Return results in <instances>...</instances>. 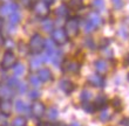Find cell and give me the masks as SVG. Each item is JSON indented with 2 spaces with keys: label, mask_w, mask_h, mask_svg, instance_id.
<instances>
[{
  "label": "cell",
  "mask_w": 129,
  "mask_h": 126,
  "mask_svg": "<svg viewBox=\"0 0 129 126\" xmlns=\"http://www.w3.org/2000/svg\"><path fill=\"white\" fill-rule=\"evenodd\" d=\"M69 126H81V124H79V123H72Z\"/></svg>",
  "instance_id": "c3c4849f"
},
{
  "label": "cell",
  "mask_w": 129,
  "mask_h": 126,
  "mask_svg": "<svg viewBox=\"0 0 129 126\" xmlns=\"http://www.w3.org/2000/svg\"><path fill=\"white\" fill-rule=\"evenodd\" d=\"M112 4H113V7H114L115 10H121V8L124 6L123 0H112Z\"/></svg>",
  "instance_id": "f35d334b"
},
{
  "label": "cell",
  "mask_w": 129,
  "mask_h": 126,
  "mask_svg": "<svg viewBox=\"0 0 129 126\" xmlns=\"http://www.w3.org/2000/svg\"><path fill=\"white\" fill-rule=\"evenodd\" d=\"M4 41H5V38H4V35L0 33V47L4 46Z\"/></svg>",
  "instance_id": "7dc6e473"
},
{
  "label": "cell",
  "mask_w": 129,
  "mask_h": 126,
  "mask_svg": "<svg viewBox=\"0 0 129 126\" xmlns=\"http://www.w3.org/2000/svg\"><path fill=\"white\" fill-rule=\"evenodd\" d=\"M17 47H18V49H19V53H20L22 56H26V55L29 53V48H28V44L24 43L22 41L19 42Z\"/></svg>",
  "instance_id": "484cf974"
},
{
  "label": "cell",
  "mask_w": 129,
  "mask_h": 126,
  "mask_svg": "<svg viewBox=\"0 0 129 126\" xmlns=\"http://www.w3.org/2000/svg\"><path fill=\"white\" fill-rule=\"evenodd\" d=\"M82 109L87 113H93L95 111V105H94V104H90L89 102H83L82 103Z\"/></svg>",
  "instance_id": "4dcf8cb0"
},
{
  "label": "cell",
  "mask_w": 129,
  "mask_h": 126,
  "mask_svg": "<svg viewBox=\"0 0 129 126\" xmlns=\"http://www.w3.org/2000/svg\"><path fill=\"white\" fill-rule=\"evenodd\" d=\"M20 3H21V5H22L24 7H26V8H29V7L33 6L34 1H33V0H20Z\"/></svg>",
  "instance_id": "ab89813d"
},
{
  "label": "cell",
  "mask_w": 129,
  "mask_h": 126,
  "mask_svg": "<svg viewBox=\"0 0 129 126\" xmlns=\"http://www.w3.org/2000/svg\"><path fill=\"white\" fill-rule=\"evenodd\" d=\"M64 33L67 35L68 39H74L79 35V32H80V22H79L78 18H69L66 24H64V28H63Z\"/></svg>",
  "instance_id": "6da1fadb"
},
{
  "label": "cell",
  "mask_w": 129,
  "mask_h": 126,
  "mask_svg": "<svg viewBox=\"0 0 129 126\" xmlns=\"http://www.w3.org/2000/svg\"><path fill=\"white\" fill-rule=\"evenodd\" d=\"M92 5L98 12L105 10V0H93Z\"/></svg>",
  "instance_id": "1f68e13d"
},
{
  "label": "cell",
  "mask_w": 129,
  "mask_h": 126,
  "mask_svg": "<svg viewBox=\"0 0 129 126\" xmlns=\"http://www.w3.org/2000/svg\"><path fill=\"white\" fill-rule=\"evenodd\" d=\"M68 10H69V8L67 7V5H60V6L55 10V14L60 18H64V17H67Z\"/></svg>",
  "instance_id": "603a6c76"
},
{
  "label": "cell",
  "mask_w": 129,
  "mask_h": 126,
  "mask_svg": "<svg viewBox=\"0 0 129 126\" xmlns=\"http://www.w3.org/2000/svg\"><path fill=\"white\" fill-rule=\"evenodd\" d=\"M11 126H26V118L24 116H18L12 120Z\"/></svg>",
  "instance_id": "d4e9b609"
},
{
  "label": "cell",
  "mask_w": 129,
  "mask_h": 126,
  "mask_svg": "<svg viewBox=\"0 0 129 126\" xmlns=\"http://www.w3.org/2000/svg\"><path fill=\"white\" fill-rule=\"evenodd\" d=\"M1 26H3V20H1V18H0V28H1Z\"/></svg>",
  "instance_id": "681fc988"
},
{
  "label": "cell",
  "mask_w": 129,
  "mask_h": 126,
  "mask_svg": "<svg viewBox=\"0 0 129 126\" xmlns=\"http://www.w3.org/2000/svg\"><path fill=\"white\" fill-rule=\"evenodd\" d=\"M32 10H33V13L35 14V17L40 18V19L47 18L49 15V13H51L49 6H48L47 4H45L42 0L38 1V3H34L33 6H32Z\"/></svg>",
  "instance_id": "3957f363"
},
{
  "label": "cell",
  "mask_w": 129,
  "mask_h": 126,
  "mask_svg": "<svg viewBox=\"0 0 129 126\" xmlns=\"http://www.w3.org/2000/svg\"><path fill=\"white\" fill-rule=\"evenodd\" d=\"M67 7L69 10H73V11L81 10L83 7V0H69Z\"/></svg>",
  "instance_id": "ffe728a7"
},
{
  "label": "cell",
  "mask_w": 129,
  "mask_h": 126,
  "mask_svg": "<svg viewBox=\"0 0 129 126\" xmlns=\"http://www.w3.org/2000/svg\"><path fill=\"white\" fill-rule=\"evenodd\" d=\"M119 34L121 35V36H122L123 39H127V38H128V33H127V29L124 31V27H121V28H120Z\"/></svg>",
  "instance_id": "60d3db41"
},
{
  "label": "cell",
  "mask_w": 129,
  "mask_h": 126,
  "mask_svg": "<svg viewBox=\"0 0 129 126\" xmlns=\"http://www.w3.org/2000/svg\"><path fill=\"white\" fill-rule=\"evenodd\" d=\"M29 98L32 99V100H38V99L40 98V96H41V93H40V91H39V89H32L31 91H29Z\"/></svg>",
  "instance_id": "836d02e7"
},
{
  "label": "cell",
  "mask_w": 129,
  "mask_h": 126,
  "mask_svg": "<svg viewBox=\"0 0 129 126\" xmlns=\"http://www.w3.org/2000/svg\"><path fill=\"white\" fill-rule=\"evenodd\" d=\"M112 106L115 109L116 112H121L123 109V104H122V100L120 97H115V98L112 100Z\"/></svg>",
  "instance_id": "cb8c5ba5"
},
{
  "label": "cell",
  "mask_w": 129,
  "mask_h": 126,
  "mask_svg": "<svg viewBox=\"0 0 129 126\" xmlns=\"http://www.w3.org/2000/svg\"><path fill=\"white\" fill-rule=\"evenodd\" d=\"M29 113L34 118H41L46 113V106L44 103L39 102V100H34V103L29 106Z\"/></svg>",
  "instance_id": "8992f818"
},
{
  "label": "cell",
  "mask_w": 129,
  "mask_h": 126,
  "mask_svg": "<svg viewBox=\"0 0 129 126\" xmlns=\"http://www.w3.org/2000/svg\"><path fill=\"white\" fill-rule=\"evenodd\" d=\"M42 1H44L45 4H47L48 6H51V5H53V4H54L55 0H42Z\"/></svg>",
  "instance_id": "bcb514c9"
},
{
  "label": "cell",
  "mask_w": 129,
  "mask_h": 126,
  "mask_svg": "<svg viewBox=\"0 0 129 126\" xmlns=\"http://www.w3.org/2000/svg\"><path fill=\"white\" fill-rule=\"evenodd\" d=\"M29 83H31V85L33 86V88L38 89L41 85V83L42 82H41L40 78L38 77V75H31L29 76Z\"/></svg>",
  "instance_id": "f546056e"
},
{
  "label": "cell",
  "mask_w": 129,
  "mask_h": 126,
  "mask_svg": "<svg viewBox=\"0 0 129 126\" xmlns=\"http://www.w3.org/2000/svg\"><path fill=\"white\" fill-rule=\"evenodd\" d=\"M92 97H93L92 92L89 91L88 89H83L81 91V93H80V98H81L82 102H89L92 99Z\"/></svg>",
  "instance_id": "4316f807"
},
{
  "label": "cell",
  "mask_w": 129,
  "mask_h": 126,
  "mask_svg": "<svg viewBox=\"0 0 129 126\" xmlns=\"http://www.w3.org/2000/svg\"><path fill=\"white\" fill-rule=\"evenodd\" d=\"M101 44H100V46H101V48H106V46H108L109 43H110V40H109V39H102L101 40Z\"/></svg>",
  "instance_id": "7bdbcfd3"
},
{
  "label": "cell",
  "mask_w": 129,
  "mask_h": 126,
  "mask_svg": "<svg viewBox=\"0 0 129 126\" xmlns=\"http://www.w3.org/2000/svg\"><path fill=\"white\" fill-rule=\"evenodd\" d=\"M28 48H29V53H32V54L34 55L41 54L45 48V39L38 33L34 34L31 38V40H29Z\"/></svg>",
  "instance_id": "7a4b0ae2"
},
{
  "label": "cell",
  "mask_w": 129,
  "mask_h": 126,
  "mask_svg": "<svg viewBox=\"0 0 129 126\" xmlns=\"http://www.w3.org/2000/svg\"><path fill=\"white\" fill-rule=\"evenodd\" d=\"M25 65L22 64V63H15V64L13 65V72H14V76H17V77H20V76H22L25 74Z\"/></svg>",
  "instance_id": "7402d4cb"
},
{
  "label": "cell",
  "mask_w": 129,
  "mask_h": 126,
  "mask_svg": "<svg viewBox=\"0 0 129 126\" xmlns=\"http://www.w3.org/2000/svg\"><path fill=\"white\" fill-rule=\"evenodd\" d=\"M38 77L40 78L41 82H49V81L53 79V75H52L51 70L47 68L39 69V71H38Z\"/></svg>",
  "instance_id": "4fadbf2b"
},
{
  "label": "cell",
  "mask_w": 129,
  "mask_h": 126,
  "mask_svg": "<svg viewBox=\"0 0 129 126\" xmlns=\"http://www.w3.org/2000/svg\"><path fill=\"white\" fill-rule=\"evenodd\" d=\"M17 63V56L12 50H6L4 53L3 60H1V68L4 70H10L13 68V65Z\"/></svg>",
  "instance_id": "5b68a950"
},
{
  "label": "cell",
  "mask_w": 129,
  "mask_h": 126,
  "mask_svg": "<svg viewBox=\"0 0 129 126\" xmlns=\"http://www.w3.org/2000/svg\"><path fill=\"white\" fill-rule=\"evenodd\" d=\"M15 110H17L19 113H26V112H29V106L26 104V103L22 100V99H18L15 100Z\"/></svg>",
  "instance_id": "e0dca14e"
},
{
  "label": "cell",
  "mask_w": 129,
  "mask_h": 126,
  "mask_svg": "<svg viewBox=\"0 0 129 126\" xmlns=\"http://www.w3.org/2000/svg\"><path fill=\"white\" fill-rule=\"evenodd\" d=\"M45 54L48 56V60H49V56H51L52 54H54L55 51L58 50L56 49V44L54 43V41L53 40H45Z\"/></svg>",
  "instance_id": "9a60e30c"
},
{
  "label": "cell",
  "mask_w": 129,
  "mask_h": 126,
  "mask_svg": "<svg viewBox=\"0 0 129 126\" xmlns=\"http://www.w3.org/2000/svg\"><path fill=\"white\" fill-rule=\"evenodd\" d=\"M109 119H110V113L108 112L107 107H105V109L102 110L101 114H100V120H101V121H103V123H106V121H108Z\"/></svg>",
  "instance_id": "e575fe53"
},
{
  "label": "cell",
  "mask_w": 129,
  "mask_h": 126,
  "mask_svg": "<svg viewBox=\"0 0 129 126\" xmlns=\"http://www.w3.org/2000/svg\"><path fill=\"white\" fill-rule=\"evenodd\" d=\"M85 44L88 48H94V43H93L92 39H86V40H85Z\"/></svg>",
  "instance_id": "b9f144b4"
},
{
  "label": "cell",
  "mask_w": 129,
  "mask_h": 126,
  "mask_svg": "<svg viewBox=\"0 0 129 126\" xmlns=\"http://www.w3.org/2000/svg\"><path fill=\"white\" fill-rule=\"evenodd\" d=\"M19 78H18L17 76H12L10 78L7 79V85L10 86V88H17L18 84H19Z\"/></svg>",
  "instance_id": "d6a6232c"
},
{
  "label": "cell",
  "mask_w": 129,
  "mask_h": 126,
  "mask_svg": "<svg viewBox=\"0 0 129 126\" xmlns=\"http://www.w3.org/2000/svg\"><path fill=\"white\" fill-rule=\"evenodd\" d=\"M58 116H59V110L56 109V107H54V106H53V107H51V109H48L47 117L51 120H56Z\"/></svg>",
  "instance_id": "f1b7e54d"
},
{
  "label": "cell",
  "mask_w": 129,
  "mask_h": 126,
  "mask_svg": "<svg viewBox=\"0 0 129 126\" xmlns=\"http://www.w3.org/2000/svg\"><path fill=\"white\" fill-rule=\"evenodd\" d=\"M88 83L95 88H103L106 85V81L100 74H93L88 77Z\"/></svg>",
  "instance_id": "30bf717a"
},
{
  "label": "cell",
  "mask_w": 129,
  "mask_h": 126,
  "mask_svg": "<svg viewBox=\"0 0 129 126\" xmlns=\"http://www.w3.org/2000/svg\"><path fill=\"white\" fill-rule=\"evenodd\" d=\"M14 96L13 88L0 84V99H11Z\"/></svg>",
  "instance_id": "7c38bea8"
},
{
  "label": "cell",
  "mask_w": 129,
  "mask_h": 126,
  "mask_svg": "<svg viewBox=\"0 0 129 126\" xmlns=\"http://www.w3.org/2000/svg\"><path fill=\"white\" fill-rule=\"evenodd\" d=\"M41 28L46 33H52L54 31V22L47 18H45V19H42V22H41Z\"/></svg>",
  "instance_id": "ac0fdd59"
},
{
  "label": "cell",
  "mask_w": 129,
  "mask_h": 126,
  "mask_svg": "<svg viewBox=\"0 0 129 126\" xmlns=\"http://www.w3.org/2000/svg\"><path fill=\"white\" fill-rule=\"evenodd\" d=\"M4 46L6 47V50H12V49L15 47V43H14L11 39H5V41H4Z\"/></svg>",
  "instance_id": "d590c367"
},
{
  "label": "cell",
  "mask_w": 129,
  "mask_h": 126,
  "mask_svg": "<svg viewBox=\"0 0 129 126\" xmlns=\"http://www.w3.org/2000/svg\"><path fill=\"white\" fill-rule=\"evenodd\" d=\"M83 29H85L86 33H92V32L95 29V27H94L88 20H86L85 24H83Z\"/></svg>",
  "instance_id": "8d00e7d4"
},
{
  "label": "cell",
  "mask_w": 129,
  "mask_h": 126,
  "mask_svg": "<svg viewBox=\"0 0 129 126\" xmlns=\"http://www.w3.org/2000/svg\"><path fill=\"white\" fill-rule=\"evenodd\" d=\"M51 34H52V40L54 41L55 44H58V46H63V44H66L67 41L69 40V39L67 38V35H66L63 29H54Z\"/></svg>",
  "instance_id": "52a82bcc"
},
{
  "label": "cell",
  "mask_w": 129,
  "mask_h": 126,
  "mask_svg": "<svg viewBox=\"0 0 129 126\" xmlns=\"http://www.w3.org/2000/svg\"><path fill=\"white\" fill-rule=\"evenodd\" d=\"M127 79H128V82H129V72H128V75H127Z\"/></svg>",
  "instance_id": "f907efd6"
},
{
  "label": "cell",
  "mask_w": 129,
  "mask_h": 126,
  "mask_svg": "<svg viewBox=\"0 0 129 126\" xmlns=\"http://www.w3.org/2000/svg\"><path fill=\"white\" fill-rule=\"evenodd\" d=\"M59 88L66 95H69L75 90V84L73 82H71L69 79H62V81L59 82Z\"/></svg>",
  "instance_id": "8fae6325"
},
{
  "label": "cell",
  "mask_w": 129,
  "mask_h": 126,
  "mask_svg": "<svg viewBox=\"0 0 129 126\" xmlns=\"http://www.w3.org/2000/svg\"><path fill=\"white\" fill-rule=\"evenodd\" d=\"M121 125L122 126H129V117L123 118V119L121 120Z\"/></svg>",
  "instance_id": "f6af8a7d"
},
{
  "label": "cell",
  "mask_w": 129,
  "mask_h": 126,
  "mask_svg": "<svg viewBox=\"0 0 129 126\" xmlns=\"http://www.w3.org/2000/svg\"><path fill=\"white\" fill-rule=\"evenodd\" d=\"M17 89H18V92H19L20 95H22V93H25V92L27 91V84L24 82H19Z\"/></svg>",
  "instance_id": "74e56055"
},
{
  "label": "cell",
  "mask_w": 129,
  "mask_h": 126,
  "mask_svg": "<svg viewBox=\"0 0 129 126\" xmlns=\"http://www.w3.org/2000/svg\"><path fill=\"white\" fill-rule=\"evenodd\" d=\"M20 20H21V15H20V13H18V11L17 12H13L12 14L8 15V24L10 25L17 26L20 22Z\"/></svg>",
  "instance_id": "44dd1931"
},
{
  "label": "cell",
  "mask_w": 129,
  "mask_h": 126,
  "mask_svg": "<svg viewBox=\"0 0 129 126\" xmlns=\"http://www.w3.org/2000/svg\"><path fill=\"white\" fill-rule=\"evenodd\" d=\"M38 126H55V124H52L51 121H41L38 124Z\"/></svg>",
  "instance_id": "ee69618b"
},
{
  "label": "cell",
  "mask_w": 129,
  "mask_h": 126,
  "mask_svg": "<svg viewBox=\"0 0 129 126\" xmlns=\"http://www.w3.org/2000/svg\"><path fill=\"white\" fill-rule=\"evenodd\" d=\"M94 67L96 69V72L100 74V75H103V74H106V72L108 71V64H107V62L105 60H98V61H95Z\"/></svg>",
  "instance_id": "2e32d148"
},
{
  "label": "cell",
  "mask_w": 129,
  "mask_h": 126,
  "mask_svg": "<svg viewBox=\"0 0 129 126\" xmlns=\"http://www.w3.org/2000/svg\"><path fill=\"white\" fill-rule=\"evenodd\" d=\"M61 68L62 71L66 74H71V75H75L80 71L81 69V64L78 61H69V60H63L61 62Z\"/></svg>",
  "instance_id": "277c9868"
},
{
  "label": "cell",
  "mask_w": 129,
  "mask_h": 126,
  "mask_svg": "<svg viewBox=\"0 0 129 126\" xmlns=\"http://www.w3.org/2000/svg\"><path fill=\"white\" fill-rule=\"evenodd\" d=\"M127 61H128V63H129V55H128V58H127Z\"/></svg>",
  "instance_id": "816d5d0a"
},
{
  "label": "cell",
  "mask_w": 129,
  "mask_h": 126,
  "mask_svg": "<svg viewBox=\"0 0 129 126\" xmlns=\"http://www.w3.org/2000/svg\"><path fill=\"white\" fill-rule=\"evenodd\" d=\"M87 20H88L95 28L100 27V26L102 25V22H103L102 18L100 17V14H99L98 12H93V13H90L88 15V18H87Z\"/></svg>",
  "instance_id": "5bb4252c"
},
{
  "label": "cell",
  "mask_w": 129,
  "mask_h": 126,
  "mask_svg": "<svg viewBox=\"0 0 129 126\" xmlns=\"http://www.w3.org/2000/svg\"><path fill=\"white\" fill-rule=\"evenodd\" d=\"M18 11V5L14 3H4L0 5V18L8 17L10 14Z\"/></svg>",
  "instance_id": "ba28073f"
},
{
  "label": "cell",
  "mask_w": 129,
  "mask_h": 126,
  "mask_svg": "<svg viewBox=\"0 0 129 126\" xmlns=\"http://www.w3.org/2000/svg\"><path fill=\"white\" fill-rule=\"evenodd\" d=\"M13 111V104L11 99H0V113L5 117H10Z\"/></svg>",
  "instance_id": "9c48e42d"
},
{
  "label": "cell",
  "mask_w": 129,
  "mask_h": 126,
  "mask_svg": "<svg viewBox=\"0 0 129 126\" xmlns=\"http://www.w3.org/2000/svg\"><path fill=\"white\" fill-rule=\"evenodd\" d=\"M107 102L108 99L105 95H99L95 98V102H94V105H95V109H102L107 105Z\"/></svg>",
  "instance_id": "d6986e66"
},
{
  "label": "cell",
  "mask_w": 129,
  "mask_h": 126,
  "mask_svg": "<svg viewBox=\"0 0 129 126\" xmlns=\"http://www.w3.org/2000/svg\"><path fill=\"white\" fill-rule=\"evenodd\" d=\"M42 63H44L42 57H34V58H32V61L29 62L32 69H40V67H41Z\"/></svg>",
  "instance_id": "83f0119b"
}]
</instances>
